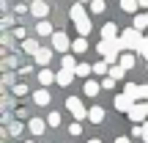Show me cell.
I'll list each match as a JSON object with an SVG mask.
<instances>
[{
  "label": "cell",
  "mask_w": 148,
  "mask_h": 143,
  "mask_svg": "<svg viewBox=\"0 0 148 143\" xmlns=\"http://www.w3.org/2000/svg\"><path fill=\"white\" fill-rule=\"evenodd\" d=\"M121 44L126 53H140V47L145 44V36L143 30H137V28H126V30L121 33Z\"/></svg>",
  "instance_id": "obj_1"
},
{
  "label": "cell",
  "mask_w": 148,
  "mask_h": 143,
  "mask_svg": "<svg viewBox=\"0 0 148 143\" xmlns=\"http://www.w3.org/2000/svg\"><path fill=\"white\" fill-rule=\"evenodd\" d=\"M96 50H99V55L107 61V64H112V61H121V50H123V44H121V39H112V41H104V39H101Z\"/></svg>",
  "instance_id": "obj_2"
},
{
  "label": "cell",
  "mask_w": 148,
  "mask_h": 143,
  "mask_svg": "<svg viewBox=\"0 0 148 143\" xmlns=\"http://www.w3.org/2000/svg\"><path fill=\"white\" fill-rule=\"evenodd\" d=\"M66 107L71 110V116L77 118V121H82V118H88V110H85L82 99H77V96H69V99H66Z\"/></svg>",
  "instance_id": "obj_3"
},
{
  "label": "cell",
  "mask_w": 148,
  "mask_h": 143,
  "mask_svg": "<svg viewBox=\"0 0 148 143\" xmlns=\"http://www.w3.org/2000/svg\"><path fill=\"white\" fill-rule=\"evenodd\" d=\"M129 118H132L137 127H140V124H145V118H148V105H145V102H137V105L129 110Z\"/></svg>",
  "instance_id": "obj_4"
},
{
  "label": "cell",
  "mask_w": 148,
  "mask_h": 143,
  "mask_svg": "<svg viewBox=\"0 0 148 143\" xmlns=\"http://www.w3.org/2000/svg\"><path fill=\"white\" fill-rule=\"evenodd\" d=\"M30 14H33V17H38V22L47 19V14H49L47 0H33V3H30Z\"/></svg>",
  "instance_id": "obj_5"
},
{
  "label": "cell",
  "mask_w": 148,
  "mask_h": 143,
  "mask_svg": "<svg viewBox=\"0 0 148 143\" xmlns=\"http://www.w3.org/2000/svg\"><path fill=\"white\" fill-rule=\"evenodd\" d=\"M69 47H71L69 36H66V33H58V30H55V36H52V50H55V53H66Z\"/></svg>",
  "instance_id": "obj_6"
},
{
  "label": "cell",
  "mask_w": 148,
  "mask_h": 143,
  "mask_svg": "<svg viewBox=\"0 0 148 143\" xmlns=\"http://www.w3.org/2000/svg\"><path fill=\"white\" fill-rule=\"evenodd\" d=\"M134 105H137V102H134V99H132L129 94H118V96H115V107H118L121 113H129V110H132Z\"/></svg>",
  "instance_id": "obj_7"
},
{
  "label": "cell",
  "mask_w": 148,
  "mask_h": 143,
  "mask_svg": "<svg viewBox=\"0 0 148 143\" xmlns=\"http://www.w3.org/2000/svg\"><path fill=\"white\" fill-rule=\"evenodd\" d=\"M52 53H55V50H49V47H41L36 55H33V61H36V64L41 66V69H47V64H49V58H52Z\"/></svg>",
  "instance_id": "obj_8"
},
{
  "label": "cell",
  "mask_w": 148,
  "mask_h": 143,
  "mask_svg": "<svg viewBox=\"0 0 148 143\" xmlns=\"http://www.w3.org/2000/svg\"><path fill=\"white\" fill-rule=\"evenodd\" d=\"M101 36H104V41H112V39H121V33H118V25H115V22H107V25L101 28Z\"/></svg>",
  "instance_id": "obj_9"
},
{
  "label": "cell",
  "mask_w": 148,
  "mask_h": 143,
  "mask_svg": "<svg viewBox=\"0 0 148 143\" xmlns=\"http://www.w3.org/2000/svg\"><path fill=\"white\" fill-rule=\"evenodd\" d=\"M74 77H77L74 72H69V69H60L58 74H55V83H58V85H63V88H66V85H69Z\"/></svg>",
  "instance_id": "obj_10"
},
{
  "label": "cell",
  "mask_w": 148,
  "mask_h": 143,
  "mask_svg": "<svg viewBox=\"0 0 148 143\" xmlns=\"http://www.w3.org/2000/svg\"><path fill=\"white\" fill-rule=\"evenodd\" d=\"M88 121L90 124H101L104 121V110H101V107H90L88 110Z\"/></svg>",
  "instance_id": "obj_11"
},
{
  "label": "cell",
  "mask_w": 148,
  "mask_h": 143,
  "mask_svg": "<svg viewBox=\"0 0 148 143\" xmlns=\"http://www.w3.org/2000/svg\"><path fill=\"white\" fill-rule=\"evenodd\" d=\"M44 118H30V124H27V129H30L33 135H44Z\"/></svg>",
  "instance_id": "obj_12"
},
{
  "label": "cell",
  "mask_w": 148,
  "mask_h": 143,
  "mask_svg": "<svg viewBox=\"0 0 148 143\" xmlns=\"http://www.w3.org/2000/svg\"><path fill=\"white\" fill-rule=\"evenodd\" d=\"M49 99H52V96H49L47 88H41V91H36V94H33V102H36V105H49Z\"/></svg>",
  "instance_id": "obj_13"
},
{
  "label": "cell",
  "mask_w": 148,
  "mask_h": 143,
  "mask_svg": "<svg viewBox=\"0 0 148 143\" xmlns=\"http://www.w3.org/2000/svg\"><path fill=\"white\" fill-rule=\"evenodd\" d=\"M36 33H38V36H55L52 25H49L47 19H41V22H38V25H36Z\"/></svg>",
  "instance_id": "obj_14"
},
{
  "label": "cell",
  "mask_w": 148,
  "mask_h": 143,
  "mask_svg": "<svg viewBox=\"0 0 148 143\" xmlns=\"http://www.w3.org/2000/svg\"><path fill=\"white\" fill-rule=\"evenodd\" d=\"M69 14H71V19H74V22H79V19H85V17H88V11L82 8V3H77V6H71Z\"/></svg>",
  "instance_id": "obj_15"
},
{
  "label": "cell",
  "mask_w": 148,
  "mask_h": 143,
  "mask_svg": "<svg viewBox=\"0 0 148 143\" xmlns=\"http://www.w3.org/2000/svg\"><path fill=\"white\" fill-rule=\"evenodd\" d=\"M101 91V83H93V80H85V94L88 96H99Z\"/></svg>",
  "instance_id": "obj_16"
},
{
  "label": "cell",
  "mask_w": 148,
  "mask_h": 143,
  "mask_svg": "<svg viewBox=\"0 0 148 143\" xmlns=\"http://www.w3.org/2000/svg\"><path fill=\"white\" fill-rule=\"evenodd\" d=\"M74 25H77V33H79L82 39L90 33V19H88V17H85V19H79V22H74Z\"/></svg>",
  "instance_id": "obj_17"
},
{
  "label": "cell",
  "mask_w": 148,
  "mask_h": 143,
  "mask_svg": "<svg viewBox=\"0 0 148 143\" xmlns=\"http://www.w3.org/2000/svg\"><path fill=\"white\" fill-rule=\"evenodd\" d=\"M137 6H140V0H121V8L126 14H137Z\"/></svg>",
  "instance_id": "obj_18"
},
{
  "label": "cell",
  "mask_w": 148,
  "mask_h": 143,
  "mask_svg": "<svg viewBox=\"0 0 148 143\" xmlns=\"http://www.w3.org/2000/svg\"><path fill=\"white\" fill-rule=\"evenodd\" d=\"M22 50H25V53H30V55H36L41 47H38V41H36V39H27V41H22Z\"/></svg>",
  "instance_id": "obj_19"
},
{
  "label": "cell",
  "mask_w": 148,
  "mask_h": 143,
  "mask_svg": "<svg viewBox=\"0 0 148 143\" xmlns=\"http://www.w3.org/2000/svg\"><path fill=\"white\" fill-rule=\"evenodd\" d=\"M38 83H41V85H49V83H55V74L49 72V69H41V72H38Z\"/></svg>",
  "instance_id": "obj_20"
},
{
  "label": "cell",
  "mask_w": 148,
  "mask_h": 143,
  "mask_svg": "<svg viewBox=\"0 0 148 143\" xmlns=\"http://www.w3.org/2000/svg\"><path fill=\"white\" fill-rule=\"evenodd\" d=\"M134 28L137 30H145L148 28V14H134Z\"/></svg>",
  "instance_id": "obj_21"
},
{
  "label": "cell",
  "mask_w": 148,
  "mask_h": 143,
  "mask_svg": "<svg viewBox=\"0 0 148 143\" xmlns=\"http://www.w3.org/2000/svg\"><path fill=\"white\" fill-rule=\"evenodd\" d=\"M121 66H123V69H134V55L132 53H123L121 55Z\"/></svg>",
  "instance_id": "obj_22"
},
{
  "label": "cell",
  "mask_w": 148,
  "mask_h": 143,
  "mask_svg": "<svg viewBox=\"0 0 148 143\" xmlns=\"http://www.w3.org/2000/svg\"><path fill=\"white\" fill-rule=\"evenodd\" d=\"M60 64H63V69H69V72H77V66H79L71 55H63V61H60Z\"/></svg>",
  "instance_id": "obj_23"
},
{
  "label": "cell",
  "mask_w": 148,
  "mask_h": 143,
  "mask_svg": "<svg viewBox=\"0 0 148 143\" xmlns=\"http://www.w3.org/2000/svg\"><path fill=\"white\" fill-rule=\"evenodd\" d=\"M71 50H74V53H85V50H88V39H82V36H79L77 41L71 44Z\"/></svg>",
  "instance_id": "obj_24"
},
{
  "label": "cell",
  "mask_w": 148,
  "mask_h": 143,
  "mask_svg": "<svg viewBox=\"0 0 148 143\" xmlns=\"http://www.w3.org/2000/svg\"><path fill=\"white\" fill-rule=\"evenodd\" d=\"M90 72H93V66H88V64H79L74 74H77V77H85V74H90Z\"/></svg>",
  "instance_id": "obj_25"
},
{
  "label": "cell",
  "mask_w": 148,
  "mask_h": 143,
  "mask_svg": "<svg viewBox=\"0 0 148 143\" xmlns=\"http://www.w3.org/2000/svg\"><path fill=\"white\" fill-rule=\"evenodd\" d=\"M90 11L93 14H104V0H93L90 3Z\"/></svg>",
  "instance_id": "obj_26"
},
{
  "label": "cell",
  "mask_w": 148,
  "mask_h": 143,
  "mask_svg": "<svg viewBox=\"0 0 148 143\" xmlns=\"http://www.w3.org/2000/svg\"><path fill=\"white\" fill-rule=\"evenodd\" d=\"M137 88H140V85H132V83H126V88H123V94H129V96H132L134 102H137Z\"/></svg>",
  "instance_id": "obj_27"
},
{
  "label": "cell",
  "mask_w": 148,
  "mask_h": 143,
  "mask_svg": "<svg viewBox=\"0 0 148 143\" xmlns=\"http://www.w3.org/2000/svg\"><path fill=\"white\" fill-rule=\"evenodd\" d=\"M47 127H60V113H49V118H47Z\"/></svg>",
  "instance_id": "obj_28"
},
{
  "label": "cell",
  "mask_w": 148,
  "mask_h": 143,
  "mask_svg": "<svg viewBox=\"0 0 148 143\" xmlns=\"http://www.w3.org/2000/svg\"><path fill=\"white\" fill-rule=\"evenodd\" d=\"M123 72H126L123 66H112V69H110V77H112V80H121V77H123Z\"/></svg>",
  "instance_id": "obj_29"
},
{
  "label": "cell",
  "mask_w": 148,
  "mask_h": 143,
  "mask_svg": "<svg viewBox=\"0 0 148 143\" xmlns=\"http://www.w3.org/2000/svg\"><path fill=\"white\" fill-rule=\"evenodd\" d=\"M93 72H96V74H110V72H107V61H101V64H93Z\"/></svg>",
  "instance_id": "obj_30"
},
{
  "label": "cell",
  "mask_w": 148,
  "mask_h": 143,
  "mask_svg": "<svg viewBox=\"0 0 148 143\" xmlns=\"http://www.w3.org/2000/svg\"><path fill=\"white\" fill-rule=\"evenodd\" d=\"M14 94H16V96H25V94H27V85H25V83H16V85H14Z\"/></svg>",
  "instance_id": "obj_31"
},
{
  "label": "cell",
  "mask_w": 148,
  "mask_h": 143,
  "mask_svg": "<svg viewBox=\"0 0 148 143\" xmlns=\"http://www.w3.org/2000/svg\"><path fill=\"white\" fill-rule=\"evenodd\" d=\"M101 88H107V91H110V88H115V80H112L110 74H107V77L101 80Z\"/></svg>",
  "instance_id": "obj_32"
},
{
  "label": "cell",
  "mask_w": 148,
  "mask_h": 143,
  "mask_svg": "<svg viewBox=\"0 0 148 143\" xmlns=\"http://www.w3.org/2000/svg\"><path fill=\"white\" fill-rule=\"evenodd\" d=\"M19 132H22V124H16V121L8 124V135H19Z\"/></svg>",
  "instance_id": "obj_33"
},
{
  "label": "cell",
  "mask_w": 148,
  "mask_h": 143,
  "mask_svg": "<svg viewBox=\"0 0 148 143\" xmlns=\"http://www.w3.org/2000/svg\"><path fill=\"white\" fill-rule=\"evenodd\" d=\"M137 99H145L148 102V85H140V88H137Z\"/></svg>",
  "instance_id": "obj_34"
},
{
  "label": "cell",
  "mask_w": 148,
  "mask_h": 143,
  "mask_svg": "<svg viewBox=\"0 0 148 143\" xmlns=\"http://www.w3.org/2000/svg\"><path fill=\"white\" fill-rule=\"evenodd\" d=\"M25 11H30L25 3H16V6H14V14H25Z\"/></svg>",
  "instance_id": "obj_35"
},
{
  "label": "cell",
  "mask_w": 148,
  "mask_h": 143,
  "mask_svg": "<svg viewBox=\"0 0 148 143\" xmlns=\"http://www.w3.org/2000/svg\"><path fill=\"white\" fill-rule=\"evenodd\" d=\"M69 132H71V135H79V132H82V127H79V124H71Z\"/></svg>",
  "instance_id": "obj_36"
},
{
  "label": "cell",
  "mask_w": 148,
  "mask_h": 143,
  "mask_svg": "<svg viewBox=\"0 0 148 143\" xmlns=\"http://www.w3.org/2000/svg\"><path fill=\"white\" fill-rule=\"evenodd\" d=\"M132 135H134V138H143V124H140V127H134Z\"/></svg>",
  "instance_id": "obj_37"
},
{
  "label": "cell",
  "mask_w": 148,
  "mask_h": 143,
  "mask_svg": "<svg viewBox=\"0 0 148 143\" xmlns=\"http://www.w3.org/2000/svg\"><path fill=\"white\" fill-rule=\"evenodd\" d=\"M143 140H145V143H148V121H145V124H143Z\"/></svg>",
  "instance_id": "obj_38"
},
{
  "label": "cell",
  "mask_w": 148,
  "mask_h": 143,
  "mask_svg": "<svg viewBox=\"0 0 148 143\" xmlns=\"http://www.w3.org/2000/svg\"><path fill=\"white\" fill-rule=\"evenodd\" d=\"M140 55H145V58H148V41L143 44V47H140Z\"/></svg>",
  "instance_id": "obj_39"
},
{
  "label": "cell",
  "mask_w": 148,
  "mask_h": 143,
  "mask_svg": "<svg viewBox=\"0 0 148 143\" xmlns=\"http://www.w3.org/2000/svg\"><path fill=\"white\" fill-rule=\"evenodd\" d=\"M115 143H132V140H129V138H118Z\"/></svg>",
  "instance_id": "obj_40"
},
{
  "label": "cell",
  "mask_w": 148,
  "mask_h": 143,
  "mask_svg": "<svg viewBox=\"0 0 148 143\" xmlns=\"http://www.w3.org/2000/svg\"><path fill=\"white\" fill-rule=\"evenodd\" d=\"M140 6H145V8H148V0H140Z\"/></svg>",
  "instance_id": "obj_41"
},
{
  "label": "cell",
  "mask_w": 148,
  "mask_h": 143,
  "mask_svg": "<svg viewBox=\"0 0 148 143\" xmlns=\"http://www.w3.org/2000/svg\"><path fill=\"white\" fill-rule=\"evenodd\" d=\"M88 143H101V140H99V138H93V140H88Z\"/></svg>",
  "instance_id": "obj_42"
},
{
  "label": "cell",
  "mask_w": 148,
  "mask_h": 143,
  "mask_svg": "<svg viewBox=\"0 0 148 143\" xmlns=\"http://www.w3.org/2000/svg\"><path fill=\"white\" fill-rule=\"evenodd\" d=\"M79 3H93V0H79Z\"/></svg>",
  "instance_id": "obj_43"
},
{
  "label": "cell",
  "mask_w": 148,
  "mask_h": 143,
  "mask_svg": "<svg viewBox=\"0 0 148 143\" xmlns=\"http://www.w3.org/2000/svg\"><path fill=\"white\" fill-rule=\"evenodd\" d=\"M145 41H148V33H145Z\"/></svg>",
  "instance_id": "obj_44"
},
{
  "label": "cell",
  "mask_w": 148,
  "mask_h": 143,
  "mask_svg": "<svg viewBox=\"0 0 148 143\" xmlns=\"http://www.w3.org/2000/svg\"><path fill=\"white\" fill-rule=\"evenodd\" d=\"M25 143H33V140H25Z\"/></svg>",
  "instance_id": "obj_45"
},
{
  "label": "cell",
  "mask_w": 148,
  "mask_h": 143,
  "mask_svg": "<svg viewBox=\"0 0 148 143\" xmlns=\"http://www.w3.org/2000/svg\"><path fill=\"white\" fill-rule=\"evenodd\" d=\"M145 105H148V102H145Z\"/></svg>",
  "instance_id": "obj_46"
}]
</instances>
